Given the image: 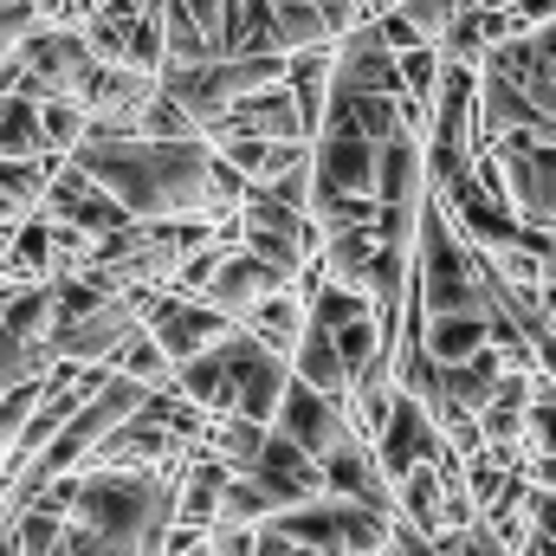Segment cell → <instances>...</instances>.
Returning <instances> with one entry per match:
<instances>
[{
	"instance_id": "cell-25",
	"label": "cell",
	"mask_w": 556,
	"mask_h": 556,
	"mask_svg": "<svg viewBox=\"0 0 556 556\" xmlns=\"http://www.w3.org/2000/svg\"><path fill=\"white\" fill-rule=\"evenodd\" d=\"M214 556H298V544H285L278 531L266 525H253V531H214Z\"/></svg>"
},
{
	"instance_id": "cell-24",
	"label": "cell",
	"mask_w": 556,
	"mask_h": 556,
	"mask_svg": "<svg viewBox=\"0 0 556 556\" xmlns=\"http://www.w3.org/2000/svg\"><path fill=\"white\" fill-rule=\"evenodd\" d=\"M525 446H531V453H556V382H551V376H538V389H531Z\"/></svg>"
},
{
	"instance_id": "cell-37",
	"label": "cell",
	"mask_w": 556,
	"mask_h": 556,
	"mask_svg": "<svg viewBox=\"0 0 556 556\" xmlns=\"http://www.w3.org/2000/svg\"><path fill=\"white\" fill-rule=\"evenodd\" d=\"M466 7H511V0H459V13H466Z\"/></svg>"
},
{
	"instance_id": "cell-5",
	"label": "cell",
	"mask_w": 556,
	"mask_h": 556,
	"mask_svg": "<svg viewBox=\"0 0 556 556\" xmlns=\"http://www.w3.org/2000/svg\"><path fill=\"white\" fill-rule=\"evenodd\" d=\"M98 72V52L85 46L78 26H59V20H39L7 59H0V91H20L33 104L46 98H78L85 78Z\"/></svg>"
},
{
	"instance_id": "cell-21",
	"label": "cell",
	"mask_w": 556,
	"mask_h": 556,
	"mask_svg": "<svg viewBox=\"0 0 556 556\" xmlns=\"http://www.w3.org/2000/svg\"><path fill=\"white\" fill-rule=\"evenodd\" d=\"M39 130H46V149H52V155H72V149L85 142V130H91V117H85L78 98H46V104H39Z\"/></svg>"
},
{
	"instance_id": "cell-15",
	"label": "cell",
	"mask_w": 556,
	"mask_h": 556,
	"mask_svg": "<svg viewBox=\"0 0 556 556\" xmlns=\"http://www.w3.org/2000/svg\"><path fill=\"white\" fill-rule=\"evenodd\" d=\"M531 389H538V376H525V369H505V376H498V389H492L485 408H479V433H485V446H518V453H531V446H525Z\"/></svg>"
},
{
	"instance_id": "cell-1",
	"label": "cell",
	"mask_w": 556,
	"mask_h": 556,
	"mask_svg": "<svg viewBox=\"0 0 556 556\" xmlns=\"http://www.w3.org/2000/svg\"><path fill=\"white\" fill-rule=\"evenodd\" d=\"M72 162L98 188H111L130 220H214V207H207L214 142L207 137H85L72 149Z\"/></svg>"
},
{
	"instance_id": "cell-12",
	"label": "cell",
	"mask_w": 556,
	"mask_h": 556,
	"mask_svg": "<svg viewBox=\"0 0 556 556\" xmlns=\"http://www.w3.org/2000/svg\"><path fill=\"white\" fill-rule=\"evenodd\" d=\"M253 479L278 498V511H285V505H304V498H324V466H317L304 446H291L278 427L266 433V446H260V459H253Z\"/></svg>"
},
{
	"instance_id": "cell-2",
	"label": "cell",
	"mask_w": 556,
	"mask_h": 556,
	"mask_svg": "<svg viewBox=\"0 0 556 556\" xmlns=\"http://www.w3.org/2000/svg\"><path fill=\"white\" fill-rule=\"evenodd\" d=\"M285 382H291V363L273 343H260L247 324H233L214 350H201L194 363L175 369V395L194 402L201 415H247V420H266V427L278 415Z\"/></svg>"
},
{
	"instance_id": "cell-10",
	"label": "cell",
	"mask_w": 556,
	"mask_h": 556,
	"mask_svg": "<svg viewBox=\"0 0 556 556\" xmlns=\"http://www.w3.org/2000/svg\"><path fill=\"white\" fill-rule=\"evenodd\" d=\"M298 285V273H285V266H273V260H260V253H247L240 240L227 247V260L214 266V278L201 285V298L214 304V311H227L233 324H247L266 298H278V291H291Z\"/></svg>"
},
{
	"instance_id": "cell-7",
	"label": "cell",
	"mask_w": 556,
	"mask_h": 556,
	"mask_svg": "<svg viewBox=\"0 0 556 556\" xmlns=\"http://www.w3.org/2000/svg\"><path fill=\"white\" fill-rule=\"evenodd\" d=\"M273 427L291 440V446H304L317 466L330 459V453H343L350 440H363L356 433V415L343 408V402H330V395H317L311 382H285V395H278V415H273Z\"/></svg>"
},
{
	"instance_id": "cell-4",
	"label": "cell",
	"mask_w": 556,
	"mask_h": 556,
	"mask_svg": "<svg viewBox=\"0 0 556 556\" xmlns=\"http://www.w3.org/2000/svg\"><path fill=\"white\" fill-rule=\"evenodd\" d=\"M266 531H278L285 544L317 551V556H382L389 551V538H395V511L324 492V498H304V505L273 511Z\"/></svg>"
},
{
	"instance_id": "cell-23",
	"label": "cell",
	"mask_w": 556,
	"mask_h": 556,
	"mask_svg": "<svg viewBox=\"0 0 556 556\" xmlns=\"http://www.w3.org/2000/svg\"><path fill=\"white\" fill-rule=\"evenodd\" d=\"M137 137H155V142H181V137H201V124L155 85V98L142 104V124H137Z\"/></svg>"
},
{
	"instance_id": "cell-22",
	"label": "cell",
	"mask_w": 556,
	"mask_h": 556,
	"mask_svg": "<svg viewBox=\"0 0 556 556\" xmlns=\"http://www.w3.org/2000/svg\"><path fill=\"white\" fill-rule=\"evenodd\" d=\"M46 369H52V356H46L39 343L13 337V330H7V317H0V395H7V389H20V382H33V376H46Z\"/></svg>"
},
{
	"instance_id": "cell-33",
	"label": "cell",
	"mask_w": 556,
	"mask_h": 556,
	"mask_svg": "<svg viewBox=\"0 0 556 556\" xmlns=\"http://www.w3.org/2000/svg\"><path fill=\"white\" fill-rule=\"evenodd\" d=\"M531 39H538V52L551 59V72H556V20H544V26H531Z\"/></svg>"
},
{
	"instance_id": "cell-35",
	"label": "cell",
	"mask_w": 556,
	"mask_h": 556,
	"mask_svg": "<svg viewBox=\"0 0 556 556\" xmlns=\"http://www.w3.org/2000/svg\"><path fill=\"white\" fill-rule=\"evenodd\" d=\"M168 556H214V538H201V544H188V551H168Z\"/></svg>"
},
{
	"instance_id": "cell-27",
	"label": "cell",
	"mask_w": 556,
	"mask_h": 556,
	"mask_svg": "<svg viewBox=\"0 0 556 556\" xmlns=\"http://www.w3.org/2000/svg\"><path fill=\"white\" fill-rule=\"evenodd\" d=\"M440 556H511L505 551V538L485 525V518H472L466 531H453V538H440Z\"/></svg>"
},
{
	"instance_id": "cell-31",
	"label": "cell",
	"mask_w": 556,
	"mask_h": 556,
	"mask_svg": "<svg viewBox=\"0 0 556 556\" xmlns=\"http://www.w3.org/2000/svg\"><path fill=\"white\" fill-rule=\"evenodd\" d=\"M525 511H531V531H544V538H556V492H551V485H531Z\"/></svg>"
},
{
	"instance_id": "cell-29",
	"label": "cell",
	"mask_w": 556,
	"mask_h": 556,
	"mask_svg": "<svg viewBox=\"0 0 556 556\" xmlns=\"http://www.w3.org/2000/svg\"><path fill=\"white\" fill-rule=\"evenodd\" d=\"M317 13H324V26H330V39H337V33H350L356 20H369V0H317Z\"/></svg>"
},
{
	"instance_id": "cell-20",
	"label": "cell",
	"mask_w": 556,
	"mask_h": 556,
	"mask_svg": "<svg viewBox=\"0 0 556 556\" xmlns=\"http://www.w3.org/2000/svg\"><path fill=\"white\" fill-rule=\"evenodd\" d=\"M111 369H117V376H130V382H142V389H175V363L155 350V337H149V330H137V337L111 356Z\"/></svg>"
},
{
	"instance_id": "cell-11",
	"label": "cell",
	"mask_w": 556,
	"mask_h": 556,
	"mask_svg": "<svg viewBox=\"0 0 556 556\" xmlns=\"http://www.w3.org/2000/svg\"><path fill=\"white\" fill-rule=\"evenodd\" d=\"M214 137H266V142H311V130H304V117H298V98H291V85L278 78V85H260L253 98H240L214 130H207V142Z\"/></svg>"
},
{
	"instance_id": "cell-14",
	"label": "cell",
	"mask_w": 556,
	"mask_h": 556,
	"mask_svg": "<svg viewBox=\"0 0 556 556\" xmlns=\"http://www.w3.org/2000/svg\"><path fill=\"white\" fill-rule=\"evenodd\" d=\"M324 492H337V498H363V505L395 511V485L382 479V466H376L369 440H350L343 453H330V459H324Z\"/></svg>"
},
{
	"instance_id": "cell-28",
	"label": "cell",
	"mask_w": 556,
	"mask_h": 556,
	"mask_svg": "<svg viewBox=\"0 0 556 556\" xmlns=\"http://www.w3.org/2000/svg\"><path fill=\"white\" fill-rule=\"evenodd\" d=\"M33 26H39V7H33V0H7V7H0V59H7Z\"/></svg>"
},
{
	"instance_id": "cell-8",
	"label": "cell",
	"mask_w": 556,
	"mask_h": 556,
	"mask_svg": "<svg viewBox=\"0 0 556 556\" xmlns=\"http://www.w3.org/2000/svg\"><path fill=\"white\" fill-rule=\"evenodd\" d=\"M39 214L46 220H59V227H78L85 240H111V233H124L130 227V214H124V201L111 194V188H98L72 155L52 168V181H46V201H39Z\"/></svg>"
},
{
	"instance_id": "cell-36",
	"label": "cell",
	"mask_w": 556,
	"mask_h": 556,
	"mask_svg": "<svg viewBox=\"0 0 556 556\" xmlns=\"http://www.w3.org/2000/svg\"><path fill=\"white\" fill-rule=\"evenodd\" d=\"M0 556H20V544H13V531L0 525Z\"/></svg>"
},
{
	"instance_id": "cell-9",
	"label": "cell",
	"mask_w": 556,
	"mask_h": 556,
	"mask_svg": "<svg viewBox=\"0 0 556 556\" xmlns=\"http://www.w3.org/2000/svg\"><path fill=\"white\" fill-rule=\"evenodd\" d=\"M369 453H376L382 479L395 485L402 472H415V466H433V459H446L453 446H446L440 420L427 415L415 395H402V389H395V402H389V420H382V427L369 433Z\"/></svg>"
},
{
	"instance_id": "cell-18",
	"label": "cell",
	"mask_w": 556,
	"mask_h": 556,
	"mask_svg": "<svg viewBox=\"0 0 556 556\" xmlns=\"http://www.w3.org/2000/svg\"><path fill=\"white\" fill-rule=\"evenodd\" d=\"M59 162H65V155H0V194H7L20 214H33V207L46 201V181H52Z\"/></svg>"
},
{
	"instance_id": "cell-26",
	"label": "cell",
	"mask_w": 556,
	"mask_h": 556,
	"mask_svg": "<svg viewBox=\"0 0 556 556\" xmlns=\"http://www.w3.org/2000/svg\"><path fill=\"white\" fill-rule=\"evenodd\" d=\"M124 65H130V72H149V78L162 72V13H155V7H142V20L130 26V46H124Z\"/></svg>"
},
{
	"instance_id": "cell-3",
	"label": "cell",
	"mask_w": 556,
	"mask_h": 556,
	"mask_svg": "<svg viewBox=\"0 0 556 556\" xmlns=\"http://www.w3.org/2000/svg\"><path fill=\"white\" fill-rule=\"evenodd\" d=\"M415 311L420 317H492V260L459 240L446 207L427 194L415 220Z\"/></svg>"
},
{
	"instance_id": "cell-32",
	"label": "cell",
	"mask_w": 556,
	"mask_h": 556,
	"mask_svg": "<svg viewBox=\"0 0 556 556\" xmlns=\"http://www.w3.org/2000/svg\"><path fill=\"white\" fill-rule=\"evenodd\" d=\"M525 472H531V485H551V492H556V453H531V459H525Z\"/></svg>"
},
{
	"instance_id": "cell-17",
	"label": "cell",
	"mask_w": 556,
	"mask_h": 556,
	"mask_svg": "<svg viewBox=\"0 0 556 556\" xmlns=\"http://www.w3.org/2000/svg\"><path fill=\"white\" fill-rule=\"evenodd\" d=\"M273 52H304V46H330V26L317 13V0H273Z\"/></svg>"
},
{
	"instance_id": "cell-6",
	"label": "cell",
	"mask_w": 556,
	"mask_h": 556,
	"mask_svg": "<svg viewBox=\"0 0 556 556\" xmlns=\"http://www.w3.org/2000/svg\"><path fill=\"white\" fill-rule=\"evenodd\" d=\"M142 330L155 337V350L181 369V363H194L201 350H214L227 330H233V317L227 311H214L207 298H188V291H142Z\"/></svg>"
},
{
	"instance_id": "cell-19",
	"label": "cell",
	"mask_w": 556,
	"mask_h": 556,
	"mask_svg": "<svg viewBox=\"0 0 556 556\" xmlns=\"http://www.w3.org/2000/svg\"><path fill=\"white\" fill-rule=\"evenodd\" d=\"M0 155H52L39 130V104L20 91H0Z\"/></svg>"
},
{
	"instance_id": "cell-34",
	"label": "cell",
	"mask_w": 556,
	"mask_h": 556,
	"mask_svg": "<svg viewBox=\"0 0 556 556\" xmlns=\"http://www.w3.org/2000/svg\"><path fill=\"white\" fill-rule=\"evenodd\" d=\"M13 220H20V207H13V201H7V194H0V233H7V227H13Z\"/></svg>"
},
{
	"instance_id": "cell-38",
	"label": "cell",
	"mask_w": 556,
	"mask_h": 556,
	"mask_svg": "<svg viewBox=\"0 0 556 556\" xmlns=\"http://www.w3.org/2000/svg\"><path fill=\"white\" fill-rule=\"evenodd\" d=\"M0 7H7V0H0Z\"/></svg>"
},
{
	"instance_id": "cell-16",
	"label": "cell",
	"mask_w": 556,
	"mask_h": 556,
	"mask_svg": "<svg viewBox=\"0 0 556 556\" xmlns=\"http://www.w3.org/2000/svg\"><path fill=\"white\" fill-rule=\"evenodd\" d=\"M304 324H311V298H304V278L291 285V291H278V298H266L253 317H247V330L260 337V343H273L278 356L291 363V350H298V337H304Z\"/></svg>"
},
{
	"instance_id": "cell-30",
	"label": "cell",
	"mask_w": 556,
	"mask_h": 556,
	"mask_svg": "<svg viewBox=\"0 0 556 556\" xmlns=\"http://www.w3.org/2000/svg\"><path fill=\"white\" fill-rule=\"evenodd\" d=\"M382 556H440V544H433V538H420L415 525H402V518H395V538H389V551Z\"/></svg>"
},
{
	"instance_id": "cell-13",
	"label": "cell",
	"mask_w": 556,
	"mask_h": 556,
	"mask_svg": "<svg viewBox=\"0 0 556 556\" xmlns=\"http://www.w3.org/2000/svg\"><path fill=\"white\" fill-rule=\"evenodd\" d=\"M291 376L311 382L317 395L343 402V408H350V395H356V382H350V369H343V356H337V337H330L317 317L304 324V337H298V350H291Z\"/></svg>"
}]
</instances>
